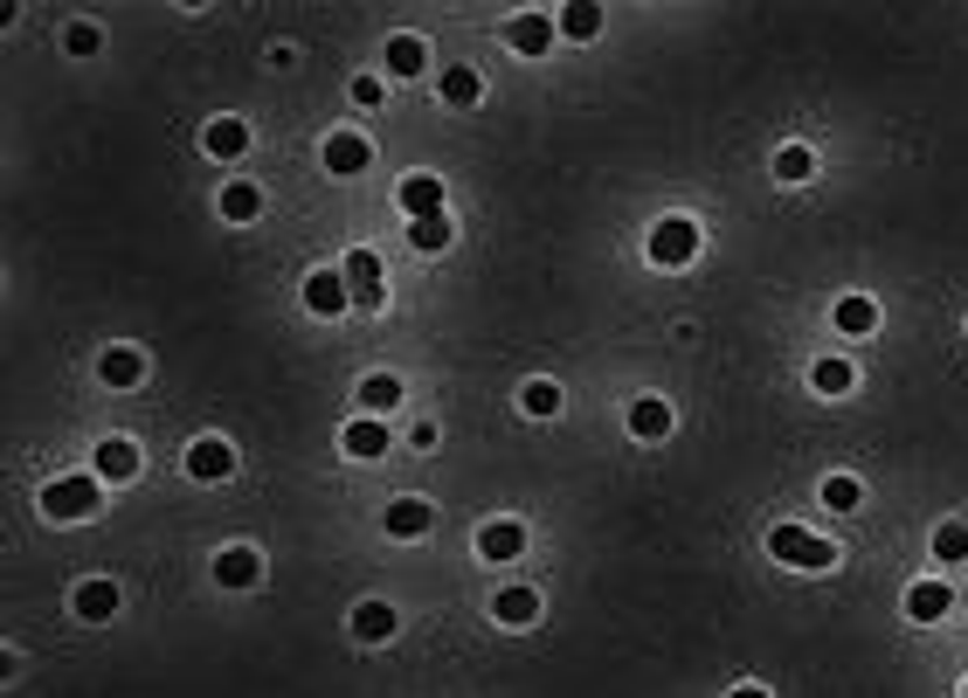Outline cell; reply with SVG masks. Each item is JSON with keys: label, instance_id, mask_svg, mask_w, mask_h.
<instances>
[{"label": "cell", "instance_id": "1", "mask_svg": "<svg viewBox=\"0 0 968 698\" xmlns=\"http://www.w3.org/2000/svg\"><path fill=\"white\" fill-rule=\"evenodd\" d=\"M768 554L782 560V568H809V574L838 568V546H830L824 533H803V525H775V533H768Z\"/></svg>", "mask_w": 968, "mask_h": 698}, {"label": "cell", "instance_id": "2", "mask_svg": "<svg viewBox=\"0 0 968 698\" xmlns=\"http://www.w3.org/2000/svg\"><path fill=\"white\" fill-rule=\"evenodd\" d=\"M699 256V229L686 215H664L657 229H651V263L657 270H686V263Z\"/></svg>", "mask_w": 968, "mask_h": 698}, {"label": "cell", "instance_id": "3", "mask_svg": "<svg viewBox=\"0 0 968 698\" xmlns=\"http://www.w3.org/2000/svg\"><path fill=\"white\" fill-rule=\"evenodd\" d=\"M42 512H49V519H90V512H98V470H90V478H55V484H42Z\"/></svg>", "mask_w": 968, "mask_h": 698}, {"label": "cell", "instance_id": "4", "mask_svg": "<svg viewBox=\"0 0 968 698\" xmlns=\"http://www.w3.org/2000/svg\"><path fill=\"white\" fill-rule=\"evenodd\" d=\"M347 291H353V312H381V305H388L381 256H374V250H353V256H347Z\"/></svg>", "mask_w": 968, "mask_h": 698}, {"label": "cell", "instance_id": "5", "mask_svg": "<svg viewBox=\"0 0 968 698\" xmlns=\"http://www.w3.org/2000/svg\"><path fill=\"white\" fill-rule=\"evenodd\" d=\"M236 470V449L222 443V436H201V443H187V478L194 484H222Z\"/></svg>", "mask_w": 968, "mask_h": 698}, {"label": "cell", "instance_id": "6", "mask_svg": "<svg viewBox=\"0 0 968 698\" xmlns=\"http://www.w3.org/2000/svg\"><path fill=\"white\" fill-rule=\"evenodd\" d=\"M305 305H312L318 318H339V312H353L347 270H312V277H305Z\"/></svg>", "mask_w": 968, "mask_h": 698}, {"label": "cell", "instance_id": "7", "mask_svg": "<svg viewBox=\"0 0 968 698\" xmlns=\"http://www.w3.org/2000/svg\"><path fill=\"white\" fill-rule=\"evenodd\" d=\"M394 201H402L408 221H429V215H443V180L436 174H408L402 187H394Z\"/></svg>", "mask_w": 968, "mask_h": 698}, {"label": "cell", "instance_id": "8", "mask_svg": "<svg viewBox=\"0 0 968 698\" xmlns=\"http://www.w3.org/2000/svg\"><path fill=\"white\" fill-rule=\"evenodd\" d=\"M367 160H374V145L360 139V131H332V139H326V174H339V180L367 174Z\"/></svg>", "mask_w": 968, "mask_h": 698}, {"label": "cell", "instance_id": "9", "mask_svg": "<svg viewBox=\"0 0 968 698\" xmlns=\"http://www.w3.org/2000/svg\"><path fill=\"white\" fill-rule=\"evenodd\" d=\"M478 554L499 560V568H505V560H519V554H526V525H519V519H491L485 533H478Z\"/></svg>", "mask_w": 968, "mask_h": 698}, {"label": "cell", "instance_id": "10", "mask_svg": "<svg viewBox=\"0 0 968 698\" xmlns=\"http://www.w3.org/2000/svg\"><path fill=\"white\" fill-rule=\"evenodd\" d=\"M947 609H955V588H947V581H914V588H906V615L914 622H941Z\"/></svg>", "mask_w": 968, "mask_h": 698}, {"label": "cell", "instance_id": "11", "mask_svg": "<svg viewBox=\"0 0 968 698\" xmlns=\"http://www.w3.org/2000/svg\"><path fill=\"white\" fill-rule=\"evenodd\" d=\"M215 581H222V588H256L263 560L250 554V546H229V554H215Z\"/></svg>", "mask_w": 968, "mask_h": 698}, {"label": "cell", "instance_id": "12", "mask_svg": "<svg viewBox=\"0 0 968 698\" xmlns=\"http://www.w3.org/2000/svg\"><path fill=\"white\" fill-rule=\"evenodd\" d=\"M90 470H98V478H139V443H125V436H104L98 443V464H90Z\"/></svg>", "mask_w": 968, "mask_h": 698}, {"label": "cell", "instance_id": "13", "mask_svg": "<svg viewBox=\"0 0 968 698\" xmlns=\"http://www.w3.org/2000/svg\"><path fill=\"white\" fill-rule=\"evenodd\" d=\"M554 35H561V22H546V14H519V22L505 28V42L519 49V55H540L546 42H554Z\"/></svg>", "mask_w": 968, "mask_h": 698}, {"label": "cell", "instance_id": "14", "mask_svg": "<svg viewBox=\"0 0 968 698\" xmlns=\"http://www.w3.org/2000/svg\"><path fill=\"white\" fill-rule=\"evenodd\" d=\"M347 457H360V464H374V457H388V422H347Z\"/></svg>", "mask_w": 968, "mask_h": 698}, {"label": "cell", "instance_id": "15", "mask_svg": "<svg viewBox=\"0 0 968 698\" xmlns=\"http://www.w3.org/2000/svg\"><path fill=\"white\" fill-rule=\"evenodd\" d=\"M98 373H104L111 388H139V381H146V353H131V346H111L104 360H98Z\"/></svg>", "mask_w": 968, "mask_h": 698}, {"label": "cell", "instance_id": "16", "mask_svg": "<svg viewBox=\"0 0 968 698\" xmlns=\"http://www.w3.org/2000/svg\"><path fill=\"white\" fill-rule=\"evenodd\" d=\"M423 69H429L423 35H394V42H388V77H423Z\"/></svg>", "mask_w": 968, "mask_h": 698}, {"label": "cell", "instance_id": "17", "mask_svg": "<svg viewBox=\"0 0 968 698\" xmlns=\"http://www.w3.org/2000/svg\"><path fill=\"white\" fill-rule=\"evenodd\" d=\"M208 153H215V160H242V153H250V125H242V118H215V125H208Z\"/></svg>", "mask_w": 968, "mask_h": 698}, {"label": "cell", "instance_id": "18", "mask_svg": "<svg viewBox=\"0 0 968 698\" xmlns=\"http://www.w3.org/2000/svg\"><path fill=\"white\" fill-rule=\"evenodd\" d=\"M353 636H360V644H388V636H394V609H388V601H360V609H353Z\"/></svg>", "mask_w": 968, "mask_h": 698}, {"label": "cell", "instance_id": "19", "mask_svg": "<svg viewBox=\"0 0 968 698\" xmlns=\"http://www.w3.org/2000/svg\"><path fill=\"white\" fill-rule=\"evenodd\" d=\"M388 533H394V540H423V533H429V505H423V498H394V505H388Z\"/></svg>", "mask_w": 968, "mask_h": 698}, {"label": "cell", "instance_id": "20", "mask_svg": "<svg viewBox=\"0 0 968 698\" xmlns=\"http://www.w3.org/2000/svg\"><path fill=\"white\" fill-rule=\"evenodd\" d=\"M77 615L84 622H111L118 615V588H111V581H84L77 588Z\"/></svg>", "mask_w": 968, "mask_h": 698}, {"label": "cell", "instance_id": "21", "mask_svg": "<svg viewBox=\"0 0 968 698\" xmlns=\"http://www.w3.org/2000/svg\"><path fill=\"white\" fill-rule=\"evenodd\" d=\"M360 408H367V415L402 408V381H394V373H367V381H360Z\"/></svg>", "mask_w": 968, "mask_h": 698}, {"label": "cell", "instance_id": "22", "mask_svg": "<svg viewBox=\"0 0 968 698\" xmlns=\"http://www.w3.org/2000/svg\"><path fill=\"white\" fill-rule=\"evenodd\" d=\"M664 429H671V408L657 402V394H643V402L630 408V436H643V443H657Z\"/></svg>", "mask_w": 968, "mask_h": 698}, {"label": "cell", "instance_id": "23", "mask_svg": "<svg viewBox=\"0 0 968 698\" xmlns=\"http://www.w3.org/2000/svg\"><path fill=\"white\" fill-rule=\"evenodd\" d=\"M491 615L519 630V622H533V615H540V595H533V588H499V601H491Z\"/></svg>", "mask_w": 968, "mask_h": 698}, {"label": "cell", "instance_id": "24", "mask_svg": "<svg viewBox=\"0 0 968 698\" xmlns=\"http://www.w3.org/2000/svg\"><path fill=\"white\" fill-rule=\"evenodd\" d=\"M408 236H415V256H443V250H450V236H457V229H450L443 215H429V221H408Z\"/></svg>", "mask_w": 968, "mask_h": 698}, {"label": "cell", "instance_id": "25", "mask_svg": "<svg viewBox=\"0 0 968 698\" xmlns=\"http://www.w3.org/2000/svg\"><path fill=\"white\" fill-rule=\"evenodd\" d=\"M222 215H229V221H256V215H263V194H256L250 180L222 187Z\"/></svg>", "mask_w": 968, "mask_h": 698}, {"label": "cell", "instance_id": "26", "mask_svg": "<svg viewBox=\"0 0 968 698\" xmlns=\"http://www.w3.org/2000/svg\"><path fill=\"white\" fill-rule=\"evenodd\" d=\"M809 381H816V394H830V402H838V394H851V381H858V373H851V360H816Z\"/></svg>", "mask_w": 968, "mask_h": 698}, {"label": "cell", "instance_id": "27", "mask_svg": "<svg viewBox=\"0 0 968 698\" xmlns=\"http://www.w3.org/2000/svg\"><path fill=\"white\" fill-rule=\"evenodd\" d=\"M838 326L844 332H871V326H879V305H871L865 291H851V297H838Z\"/></svg>", "mask_w": 968, "mask_h": 698}, {"label": "cell", "instance_id": "28", "mask_svg": "<svg viewBox=\"0 0 968 698\" xmlns=\"http://www.w3.org/2000/svg\"><path fill=\"white\" fill-rule=\"evenodd\" d=\"M934 560H947V568H955V560H968V525H961V519L934 525Z\"/></svg>", "mask_w": 968, "mask_h": 698}, {"label": "cell", "instance_id": "29", "mask_svg": "<svg viewBox=\"0 0 968 698\" xmlns=\"http://www.w3.org/2000/svg\"><path fill=\"white\" fill-rule=\"evenodd\" d=\"M595 28H602V8H595V0H575V8L561 14V35H575V42H588Z\"/></svg>", "mask_w": 968, "mask_h": 698}, {"label": "cell", "instance_id": "30", "mask_svg": "<svg viewBox=\"0 0 968 698\" xmlns=\"http://www.w3.org/2000/svg\"><path fill=\"white\" fill-rule=\"evenodd\" d=\"M809 174H816L809 145H782V153H775V180H809Z\"/></svg>", "mask_w": 968, "mask_h": 698}, {"label": "cell", "instance_id": "31", "mask_svg": "<svg viewBox=\"0 0 968 698\" xmlns=\"http://www.w3.org/2000/svg\"><path fill=\"white\" fill-rule=\"evenodd\" d=\"M478 98H485L478 69H450V77H443V104H478Z\"/></svg>", "mask_w": 968, "mask_h": 698}, {"label": "cell", "instance_id": "32", "mask_svg": "<svg viewBox=\"0 0 968 698\" xmlns=\"http://www.w3.org/2000/svg\"><path fill=\"white\" fill-rule=\"evenodd\" d=\"M858 498H865L858 478H824V505L830 512H858Z\"/></svg>", "mask_w": 968, "mask_h": 698}, {"label": "cell", "instance_id": "33", "mask_svg": "<svg viewBox=\"0 0 968 698\" xmlns=\"http://www.w3.org/2000/svg\"><path fill=\"white\" fill-rule=\"evenodd\" d=\"M63 49H70V55H98V49H104V28H98V22H70V28H63Z\"/></svg>", "mask_w": 968, "mask_h": 698}, {"label": "cell", "instance_id": "34", "mask_svg": "<svg viewBox=\"0 0 968 698\" xmlns=\"http://www.w3.org/2000/svg\"><path fill=\"white\" fill-rule=\"evenodd\" d=\"M526 415H561V388L554 381H526Z\"/></svg>", "mask_w": 968, "mask_h": 698}, {"label": "cell", "instance_id": "35", "mask_svg": "<svg viewBox=\"0 0 968 698\" xmlns=\"http://www.w3.org/2000/svg\"><path fill=\"white\" fill-rule=\"evenodd\" d=\"M388 90H381V77H353V104H381Z\"/></svg>", "mask_w": 968, "mask_h": 698}, {"label": "cell", "instance_id": "36", "mask_svg": "<svg viewBox=\"0 0 968 698\" xmlns=\"http://www.w3.org/2000/svg\"><path fill=\"white\" fill-rule=\"evenodd\" d=\"M727 698H768V691H762V685H740V691H727Z\"/></svg>", "mask_w": 968, "mask_h": 698}, {"label": "cell", "instance_id": "37", "mask_svg": "<svg viewBox=\"0 0 968 698\" xmlns=\"http://www.w3.org/2000/svg\"><path fill=\"white\" fill-rule=\"evenodd\" d=\"M961 698H968V685H961Z\"/></svg>", "mask_w": 968, "mask_h": 698}, {"label": "cell", "instance_id": "38", "mask_svg": "<svg viewBox=\"0 0 968 698\" xmlns=\"http://www.w3.org/2000/svg\"><path fill=\"white\" fill-rule=\"evenodd\" d=\"M961 601H968V595H961Z\"/></svg>", "mask_w": 968, "mask_h": 698}]
</instances>
